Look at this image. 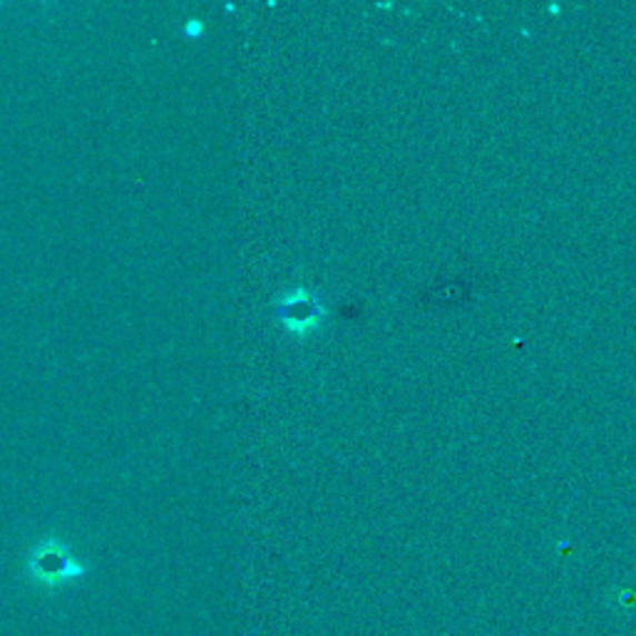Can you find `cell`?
<instances>
[{
  "label": "cell",
  "mask_w": 636,
  "mask_h": 636,
  "mask_svg": "<svg viewBox=\"0 0 636 636\" xmlns=\"http://www.w3.org/2000/svg\"><path fill=\"white\" fill-rule=\"evenodd\" d=\"M271 314L277 321L286 328V331L306 338L324 326L326 321V309L318 294L306 289V286H296L294 291L271 306Z\"/></svg>",
  "instance_id": "1"
},
{
  "label": "cell",
  "mask_w": 636,
  "mask_h": 636,
  "mask_svg": "<svg viewBox=\"0 0 636 636\" xmlns=\"http://www.w3.org/2000/svg\"><path fill=\"white\" fill-rule=\"evenodd\" d=\"M28 569L33 579L48 587L66 585L82 575V565L72 557L70 549L58 539H42L28 557Z\"/></svg>",
  "instance_id": "2"
},
{
  "label": "cell",
  "mask_w": 636,
  "mask_h": 636,
  "mask_svg": "<svg viewBox=\"0 0 636 636\" xmlns=\"http://www.w3.org/2000/svg\"><path fill=\"white\" fill-rule=\"evenodd\" d=\"M201 30H205V26H201L199 20H189V23L185 26V33H187L189 38H199Z\"/></svg>",
  "instance_id": "3"
}]
</instances>
